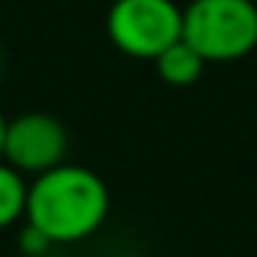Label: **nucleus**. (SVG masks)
<instances>
[{"instance_id": "7ed1b4c3", "label": "nucleus", "mask_w": 257, "mask_h": 257, "mask_svg": "<svg viewBox=\"0 0 257 257\" xmlns=\"http://www.w3.org/2000/svg\"><path fill=\"white\" fill-rule=\"evenodd\" d=\"M182 16L176 0H115L106 13V34L121 55L155 61L182 40Z\"/></svg>"}, {"instance_id": "6e6552de", "label": "nucleus", "mask_w": 257, "mask_h": 257, "mask_svg": "<svg viewBox=\"0 0 257 257\" xmlns=\"http://www.w3.org/2000/svg\"><path fill=\"white\" fill-rule=\"evenodd\" d=\"M0 73H4V46H0Z\"/></svg>"}, {"instance_id": "0eeeda50", "label": "nucleus", "mask_w": 257, "mask_h": 257, "mask_svg": "<svg viewBox=\"0 0 257 257\" xmlns=\"http://www.w3.org/2000/svg\"><path fill=\"white\" fill-rule=\"evenodd\" d=\"M4 134H7V118L0 112V161H4Z\"/></svg>"}, {"instance_id": "f03ea898", "label": "nucleus", "mask_w": 257, "mask_h": 257, "mask_svg": "<svg viewBox=\"0 0 257 257\" xmlns=\"http://www.w3.org/2000/svg\"><path fill=\"white\" fill-rule=\"evenodd\" d=\"M182 40L206 64H230L257 49L254 0H191L182 16Z\"/></svg>"}, {"instance_id": "20e7f679", "label": "nucleus", "mask_w": 257, "mask_h": 257, "mask_svg": "<svg viewBox=\"0 0 257 257\" xmlns=\"http://www.w3.org/2000/svg\"><path fill=\"white\" fill-rule=\"evenodd\" d=\"M67 149H70V134L58 115L37 109L7 118L4 161L25 179L67 164Z\"/></svg>"}, {"instance_id": "39448f33", "label": "nucleus", "mask_w": 257, "mask_h": 257, "mask_svg": "<svg viewBox=\"0 0 257 257\" xmlns=\"http://www.w3.org/2000/svg\"><path fill=\"white\" fill-rule=\"evenodd\" d=\"M155 70H158L161 82H167L173 88H188V85H194L203 76L206 58L194 46H188L185 40H179V43H173L167 52H161L155 58Z\"/></svg>"}, {"instance_id": "f257e3e1", "label": "nucleus", "mask_w": 257, "mask_h": 257, "mask_svg": "<svg viewBox=\"0 0 257 257\" xmlns=\"http://www.w3.org/2000/svg\"><path fill=\"white\" fill-rule=\"evenodd\" d=\"M112 209V194L94 170L61 164L28 182L25 224L46 236L49 245H73L94 236Z\"/></svg>"}, {"instance_id": "423d86ee", "label": "nucleus", "mask_w": 257, "mask_h": 257, "mask_svg": "<svg viewBox=\"0 0 257 257\" xmlns=\"http://www.w3.org/2000/svg\"><path fill=\"white\" fill-rule=\"evenodd\" d=\"M25 206H28V179L7 161H0V230L19 224L25 218Z\"/></svg>"}]
</instances>
